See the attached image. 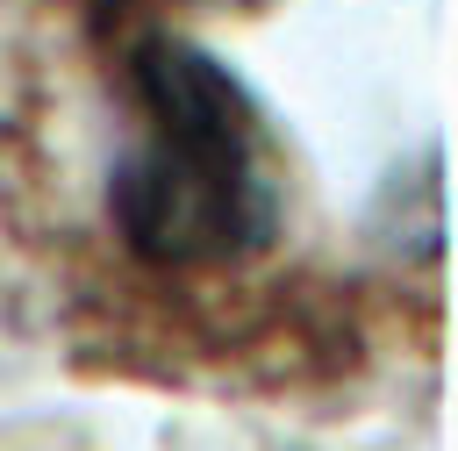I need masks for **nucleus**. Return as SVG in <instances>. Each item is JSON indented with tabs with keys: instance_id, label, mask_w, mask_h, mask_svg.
Instances as JSON below:
<instances>
[{
	"instance_id": "1",
	"label": "nucleus",
	"mask_w": 458,
	"mask_h": 451,
	"mask_svg": "<svg viewBox=\"0 0 458 451\" xmlns=\"http://www.w3.org/2000/svg\"><path fill=\"white\" fill-rule=\"evenodd\" d=\"M129 143L107 172V222L150 272H236L286 236V143L250 79L179 29L122 57Z\"/></svg>"
}]
</instances>
